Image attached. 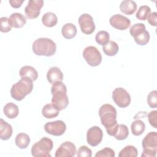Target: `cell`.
I'll return each instance as SVG.
<instances>
[{
    "instance_id": "1",
    "label": "cell",
    "mask_w": 157,
    "mask_h": 157,
    "mask_svg": "<svg viewBox=\"0 0 157 157\" xmlns=\"http://www.w3.org/2000/svg\"><path fill=\"white\" fill-rule=\"evenodd\" d=\"M99 115L101 124L105 127L107 134L110 136H114L118 126L115 108L109 104H103L99 110Z\"/></svg>"
},
{
    "instance_id": "2",
    "label": "cell",
    "mask_w": 157,
    "mask_h": 157,
    "mask_svg": "<svg viewBox=\"0 0 157 157\" xmlns=\"http://www.w3.org/2000/svg\"><path fill=\"white\" fill-rule=\"evenodd\" d=\"M51 93L52 104L59 110L66 109L69 104V98L66 94L67 88L64 83L63 82H58L53 84Z\"/></svg>"
},
{
    "instance_id": "3",
    "label": "cell",
    "mask_w": 157,
    "mask_h": 157,
    "mask_svg": "<svg viewBox=\"0 0 157 157\" xmlns=\"http://www.w3.org/2000/svg\"><path fill=\"white\" fill-rule=\"evenodd\" d=\"M33 80L28 77L21 78L13 84L10 89V95L13 99L20 101L29 94L33 89Z\"/></svg>"
},
{
    "instance_id": "4",
    "label": "cell",
    "mask_w": 157,
    "mask_h": 157,
    "mask_svg": "<svg viewBox=\"0 0 157 157\" xmlns=\"http://www.w3.org/2000/svg\"><path fill=\"white\" fill-rule=\"evenodd\" d=\"M32 48L36 55L51 56L55 53L56 45L52 39L41 37L37 39L33 42Z\"/></svg>"
},
{
    "instance_id": "5",
    "label": "cell",
    "mask_w": 157,
    "mask_h": 157,
    "mask_svg": "<svg viewBox=\"0 0 157 157\" xmlns=\"http://www.w3.org/2000/svg\"><path fill=\"white\" fill-rule=\"evenodd\" d=\"M143 152L142 157H155L157 151V132H148L144 138L142 142Z\"/></svg>"
},
{
    "instance_id": "6",
    "label": "cell",
    "mask_w": 157,
    "mask_h": 157,
    "mask_svg": "<svg viewBox=\"0 0 157 157\" xmlns=\"http://www.w3.org/2000/svg\"><path fill=\"white\" fill-rule=\"evenodd\" d=\"M53 147L52 140L44 137L32 146L31 154L34 157H50V152Z\"/></svg>"
},
{
    "instance_id": "7",
    "label": "cell",
    "mask_w": 157,
    "mask_h": 157,
    "mask_svg": "<svg viewBox=\"0 0 157 157\" xmlns=\"http://www.w3.org/2000/svg\"><path fill=\"white\" fill-rule=\"evenodd\" d=\"M83 57L92 67L99 66L102 61V55L100 52L94 46L86 47L83 52Z\"/></svg>"
},
{
    "instance_id": "8",
    "label": "cell",
    "mask_w": 157,
    "mask_h": 157,
    "mask_svg": "<svg viewBox=\"0 0 157 157\" xmlns=\"http://www.w3.org/2000/svg\"><path fill=\"white\" fill-rule=\"evenodd\" d=\"M112 99L121 108L128 107L131 103V96L129 93L121 87L115 88L112 92Z\"/></svg>"
},
{
    "instance_id": "9",
    "label": "cell",
    "mask_w": 157,
    "mask_h": 157,
    "mask_svg": "<svg viewBox=\"0 0 157 157\" xmlns=\"http://www.w3.org/2000/svg\"><path fill=\"white\" fill-rule=\"evenodd\" d=\"M44 129L49 134L55 136L63 135L66 130V125L62 120L47 122L44 125Z\"/></svg>"
},
{
    "instance_id": "10",
    "label": "cell",
    "mask_w": 157,
    "mask_h": 157,
    "mask_svg": "<svg viewBox=\"0 0 157 157\" xmlns=\"http://www.w3.org/2000/svg\"><path fill=\"white\" fill-rule=\"evenodd\" d=\"M43 5V0H29L28 5L25 8L26 17L29 19H34L38 17Z\"/></svg>"
},
{
    "instance_id": "11",
    "label": "cell",
    "mask_w": 157,
    "mask_h": 157,
    "mask_svg": "<svg viewBox=\"0 0 157 157\" xmlns=\"http://www.w3.org/2000/svg\"><path fill=\"white\" fill-rule=\"evenodd\" d=\"M82 32L85 34H91L95 30V25L92 17L88 13H83L78 20Z\"/></svg>"
},
{
    "instance_id": "12",
    "label": "cell",
    "mask_w": 157,
    "mask_h": 157,
    "mask_svg": "<svg viewBox=\"0 0 157 157\" xmlns=\"http://www.w3.org/2000/svg\"><path fill=\"white\" fill-rule=\"evenodd\" d=\"M103 132L98 126H92L87 131L86 141L87 143L92 147L98 145L101 142Z\"/></svg>"
},
{
    "instance_id": "13",
    "label": "cell",
    "mask_w": 157,
    "mask_h": 157,
    "mask_svg": "<svg viewBox=\"0 0 157 157\" xmlns=\"http://www.w3.org/2000/svg\"><path fill=\"white\" fill-rule=\"evenodd\" d=\"M76 147L71 142L66 141L61 144L56 150V157H72L76 153Z\"/></svg>"
},
{
    "instance_id": "14",
    "label": "cell",
    "mask_w": 157,
    "mask_h": 157,
    "mask_svg": "<svg viewBox=\"0 0 157 157\" xmlns=\"http://www.w3.org/2000/svg\"><path fill=\"white\" fill-rule=\"evenodd\" d=\"M110 25L118 30H125L131 25L130 20L121 14H115L112 16L109 20Z\"/></svg>"
},
{
    "instance_id": "15",
    "label": "cell",
    "mask_w": 157,
    "mask_h": 157,
    "mask_svg": "<svg viewBox=\"0 0 157 157\" xmlns=\"http://www.w3.org/2000/svg\"><path fill=\"white\" fill-rule=\"evenodd\" d=\"M47 78L51 84H54L58 82H62L63 79V74L58 67H52L47 73Z\"/></svg>"
},
{
    "instance_id": "16",
    "label": "cell",
    "mask_w": 157,
    "mask_h": 157,
    "mask_svg": "<svg viewBox=\"0 0 157 157\" xmlns=\"http://www.w3.org/2000/svg\"><path fill=\"white\" fill-rule=\"evenodd\" d=\"M9 20L11 26L15 28H22L26 23V17L18 12L12 13L9 17Z\"/></svg>"
},
{
    "instance_id": "17",
    "label": "cell",
    "mask_w": 157,
    "mask_h": 157,
    "mask_svg": "<svg viewBox=\"0 0 157 157\" xmlns=\"http://www.w3.org/2000/svg\"><path fill=\"white\" fill-rule=\"evenodd\" d=\"M21 78L28 77L33 81H35L38 78V72L36 69L31 66H24L21 67L19 71Z\"/></svg>"
},
{
    "instance_id": "18",
    "label": "cell",
    "mask_w": 157,
    "mask_h": 157,
    "mask_svg": "<svg viewBox=\"0 0 157 157\" xmlns=\"http://www.w3.org/2000/svg\"><path fill=\"white\" fill-rule=\"evenodd\" d=\"M12 127L3 119H0V138L2 140H8L12 135Z\"/></svg>"
},
{
    "instance_id": "19",
    "label": "cell",
    "mask_w": 157,
    "mask_h": 157,
    "mask_svg": "<svg viewBox=\"0 0 157 157\" xmlns=\"http://www.w3.org/2000/svg\"><path fill=\"white\" fill-rule=\"evenodd\" d=\"M137 9V4L132 0L123 1L120 5V10L121 12L126 15L133 14Z\"/></svg>"
},
{
    "instance_id": "20",
    "label": "cell",
    "mask_w": 157,
    "mask_h": 157,
    "mask_svg": "<svg viewBox=\"0 0 157 157\" xmlns=\"http://www.w3.org/2000/svg\"><path fill=\"white\" fill-rule=\"evenodd\" d=\"M42 115L46 118H53L56 117L59 113V110L52 104L45 105L42 109Z\"/></svg>"
},
{
    "instance_id": "21",
    "label": "cell",
    "mask_w": 157,
    "mask_h": 157,
    "mask_svg": "<svg viewBox=\"0 0 157 157\" xmlns=\"http://www.w3.org/2000/svg\"><path fill=\"white\" fill-rule=\"evenodd\" d=\"M61 34L64 38L67 39H71L77 34L76 26L71 23H66L61 28Z\"/></svg>"
},
{
    "instance_id": "22",
    "label": "cell",
    "mask_w": 157,
    "mask_h": 157,
    "mask_svg": "<svg viewBox=\"0 0 157 157\" xmlns=\"http://www.w3.org/2000/svg\"><path fill=\"white\" fill-rule=\"evenodd\" d=\"M3 112L4 115L10 119H14L16 118L19 113L18 106L13 102H9L6 104L4 108Z\"/></svg>"
},
{
    "instance_id": "23",
    "label": "cell",
    "mask_w": 157,
    "mask_h": 157,
    "mask_svg": "<svg viewBox=\"0 0 157 157\" xmlns=\"http://www.w3.org/2000/svg\"><path fill=\"white\" fill-rule=\"evenodd\" d=\"M42 22L47 27L55 26L58 23V18L55 13L48 12L45 13L42 17Z\"/></svg>"
},
{
    "instance_id": "24",
    "label": "cell",
    "mask_w": 157,
    "mask_h": 157,
    "mask_svg": "<svg viewBox=\"0 0 157 157\" xmlns=\"http://www.w3.org/2000/svg\"><path fill=\"white\" fill-rule=\"evenodd\" d=\"M102 50L104 53L109 56H113L117 55L119 50L118 45L113 40H109L107 44L103 45Z\"/></svg>"
},
{
    "instance_id": "25",
    "label": "cell",
    "mask_w": 157,
    "mask_h": 157,
    "mask_svg": "<svg viewBox=\"0 0 157 157\" xmlns=\"http://www.w3.org/2000/svg\"><path fill=\"white\" fill-rule=\"evenodd\" d=\"M16 145L21 148L24 149L28 147L30 143V137L29 136L23 132L19 133L17 135L15 140Z\"/></svg>"
},
{
    "instance_id": "26",
    "label": "cell",
    "mask_w": 157,
    "mask_h": 157,
    "mask_svg": "<svg viewBox=\"0 0 157 157\" xmlns=\"http://www.w3.org/2000/svg\"><path fill=\"white\" fill-rule=\"evenodd\" d=\"M145 124L140 120H136L134 121L131 124V130L133 135L139 136L141 135L145 131Z\"/></svg>"
},
{
    "instance_id": "27",
    "label": "cell",
    "mask_w": 157,
    "mask_h": 157,
    "mask_svg": "<svg viewBox=\"0 0 157 157\" xmlns=\"http://www.w3.org/2000/svg\"><path fill=\"white\" fill-rule=\"evenodd\" d=\"M138 155L137 148L132 145H127L119 153V157H136Z\"/></svg>"
},
{
    "instance_id": "28",
    "label": "cell",
    "mask_w": 157,
    "mask_h": 157,
    "mask_svg": "<svg viewBox=\"0 0 157 157\" xmlns=\"http://www.w3.org/2000/svg\"><path fill=\"white\" fill-rule=\"evenodd\" d=\"M129 135V130L128 127L123 124H118L117 131L114 136L115 138L118 140H123L126 139Z\"/></svg>"
},
{
    "instance_id": "29",
    "label": "cell",
    "mask_w": 157,
    "mask_h": 157,
    "mask_svg": "<svg viewBox=\"0 0 157 157\" xmlns=\"http://www.w3.org/2000/svg\"><path fill=\"white\" fill-rule=\"evenodd\" d=\"M150 13H151V9L149 6H142L139 8L136 14V17L138 20L145 21L147 20Z\"/></svg>"
},
{
    "instance_id": "30",
    "label": "cell",
    "mask_w": 157,
    "mask_h": 157,
    "mask_svg": "<svg viewBox=\"0 0 157 157\" xmlns=\"http://www.w3.org/2000/svg\"><path fill=\"white\" fill-rule=\"evenodd\" d=\"M109 38L110 36L108 32L105 31H100L96 34L95 40L99 45L103 46L109 42Z\"/></svg>"
},
{
    "instance_id": "31",
    "label": "cell",
    "mask_w": 157,
    "mask_h": 157,
    "mask_svg": "<svg viewBox=\"0 0 157 157\" xmlns=\"http://www.w3.org/2000/svg\"><path fill=\"white\" fill-rule=\"evenodd\" d=\"M145 31V26L144 24L138 23L133 25L129 29V33L131 36L135 37Z\"/></svg>"
},
{
    "instance_id": "32",
    "label": "cell",
    "mask_w": 157,
    "mask_h": 157,
    "mask_svg": "<svg viewBox=\"0 0 157 157\" xmlns=\"http://www.w3.org/2000/svg\"><path fill=\"white\" fill-rule=\"evenodd\" d=\"M136 43L139 45H145L150 40V34L148 31H145L139 36L134 37Z\"/></svg>"
},
{
    "instance_id": "33",
    "label": "cell",
    "mask_w": 157,
    "mask_h": 157,
    "mask_svg": "<svg viewBox=\"0 0 157 157\" xmlns=\"http://www.w3.org/2000/svg\"><path fill=\"white\" fill-rule=\"evenodd\" d=\"M12 29L9 18L2 17L0 18V30L2 33H8Z\"/></svg>"
},
{
    "instance_id": "34",
    "label": "cell",
    "mask_w": 157,
    "mask_h": 157,
    "mask_svg": "<svg viewBox=\"0 0 157 157\" xmlns=\"http://www.w3.org/2000/svg\"><path fill=\"white\" fill-rule=\"evenodd\" d=\"M147 103L151 108L157 107V91L153 90L149 93L147 96Z\"/></svg>"
},
{
    "instance_id": "35",
    "label": "cell",
    "mask_w": 157,
    "mask_h": 157,
    "mask_svg": "<svg viewBox=\"0 0 157 157\" xmlns=\"http://www.w3.org/2000/svg\"><path fill=\"white\" fill-rule=\"evenodd\" d=\"M95 157H115V151L113 149L106 147L98 151Z\"/></svg>"
},
{
    "instance_id": "36",
    "label": "cell",
    "mask_w": 157,
    "mask_h": 157,
    "mask_svg": "<svg viewBox=\"0 0 157 157\" xmlns=\"http://www.w3.org/2000/svg\"><path fill=\"white\" fill-rule=\"evenodd\" d=\"M78 157H91L92 156V151L86 145H82L79 147L77 152Z\"/></svg>"
},
{
    "instance_id": "37",
    "label": "cell",
    "mask_w": 157,
    "mask_h": 157,
    "mask_svg": "<svg viewBox=\"0 0 157 157\" xmlns=\"http://www.w3.org/2000/svg\"><path fill=\"white\" fill-rule=\"evenodd\" d=\"M149 123L154 128H157V111L156 110L151 111L148 114Z\"/></svg>"
},
{
    "instance_id": "38",
    "label": "cell",
    "mask_w": 157,
    "mask_h": 157,
    "mask_svg": "<svg viewBox=\"0 0 157 157\" xmlns=\"http://www.w3.org/2000/svg\"><path fill=\"white\" fill-rule=\"evenodd\" d=\"M148 23L153 26H156L157 25V13L156 12H153L150 13L148 18Z\"/></svg>"
},
{
    "instance_id": "39",
    "label": "cell",
    "mask_w": 157,
    "mask_h": 157,
    "mask_svg": "<svg viewBox=\"0 0 157 157\" xmlns=\"http://www.w3.org/2000/svg\"><path fill=\"white\" fill-rule=\"evenodd\" d=\"M9 2L12 7L17 9L21 7L24 1L23 0H10Z\"/></svg>"
}]
</instances>
